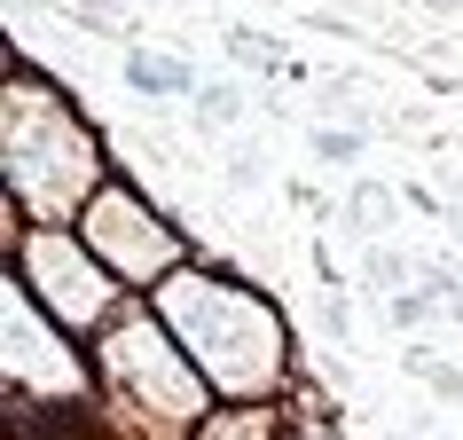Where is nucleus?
I'll return each instance as SVG.
<instances>
[{
  "label": "nucleus",
  "mask_w": 463,
  "mask_h": 440,
  "mask_svg": "<svg viewBox=\"0 0 463 440\" xmlns=\"http://www.w3.org/2000/svg\"><path fill=\"white\" fill-rule=\"evenodd\" d=\"M236 110H244V102H236V87H196V126H228Z\"/></svg>",
  "instance_id": "2"
},
{
  "label": "nucleus",
  "mask_w": 463,
  "mask_h": 440,
  "mask_svg": "<svg viewBox=\"0 0 463 440\" xmlns=\"http://www.w3.org/2000/svg\"><path fill=\"white\" fill-rule=\"evenodd\" d=\"M354 205H362V228H392V220H385V213H392V196L377 189V181H362V189H354Z\"/></svg>",
  "instance_id": "4"
},
{
  "label": "nucleus",
  "mask_w": 463,
  "mask_h": 440,
  "mask_svg": "<svg viewBox=\"0 0 463 440\" xmlns=\"http://www.w3.org/2000/svg\"><path fill=\"white\" fill-rule=\"evenodd\" d=\"M448 220H456V236H463V196H448Z\"/></svg>",
  "instance_id": "5"
},
{
  "label": "nucleus",
  "mask_w": 463,
  "mask_h": 440,
  "mask_svg": "<svg viewBox=\"0 0 463 440\" xmlns=\"http://www.w3.org/2000/svg\"><path fill=\"white\" fill-rule=\"evenodd\" d=\"M315 149L330 158V166H354V149H362V134H345V126H315Z\"/></svg>",
  "instance_id": "3"
},
{
  "label": "nucleus",
  "mask_w": 463,
  "mask_h": 440,
  "mask_svg": "<svg viewBox=\"0 0 463 440\" xmlns=\"http://www.w3.org/2000/svg\"><path fill=\"white\" fill-rule=\"evenodd\" d=\"M126 79L142 87V95H196V79L181 55H126Z\"/></svg>",
  "instance_id": "1"
}]
</instances>
